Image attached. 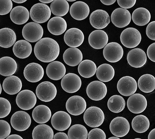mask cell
Wrapping results in <instances>:
<instances>
[{"instance_id":"1","label":"cell","mask_w":155,"mask_h":139,"mask_svg":"<svg viewBox=\"0 0 155 139\" xmlns=\"http://www.w3.org/2000/svg\"><path fill=\"white\" fill-rule=\"evenodd\" d=\"M34 54L36 58L44 63L55 61L60 53V47L56 40L49 37L41 38L34 47Z\"/></svg>"},{"instance_id":"2","label":"cell","mask_w":155,"mask_h":139,"mask_svg":"<svg viewBox=\"0 0 155 139\" xmlns=\"http://www.w3.org/2000/svg\"><path fill=\"white\" fill-rule=\"evenodd\" d=\"M105 119L104 112L98 107L88 108L84 111V120L86 125L92 128H96L102 125Z\"/></svg>"},{"instance_id":"3","label":"cell","mask_w":155,"mask_h":139,"mask_svg":"<svg viewBox=\"0 0 155 139\" xmlns=\"http://www.w3.org/2000/svg\"><path fill=\"white\" fill-rule=\"evenodd\" d=\"M120 41L122 45L128 48H135L139 46L141 41V35L138 30L128 27L120 34Z\"/></svg>"},{"instance_id":"4","label":"cell","mask_w":155,"mask_h":139,"mask_svg":"<svg viewBox=\"0 0 155 139\" xmlns=\"http://www.w3.org/2000/svg\"><path fill=\"white\" fill-rule=\"evenodd\" d=\"M51 14L50 8L45 3H36L30 10L31 19L36 23H45L50 19Z\"/></svg>"},{"instance_id":"5","label":"cell","mask_w":155,"mask_h":139,"mask_svg":"<svg viewBox=\"0 0 155 139\" xmlns=\"http://www.w3.org/2000/svg\"><path fill=\"white\" fill-rule=\"evenodd\" d=\"M44 31L42 27L38 23L31 22L24 26L22 34L25 40L30 42H36L41 39Z\"/></svg>"},{"instance_id":"6","label":"cell","mask_w":155,"mask_h":139,"mask_svg":"<svg viewBox=\"0 0 155 139\" xmlns=\"http://www.w3.org/2000/svg\"><path fill=\"white\" fill-rule=\"evenodd\" d=\"M36 95L39 100L49 102L53 100L57 94V89L52 83L43 82L38 84L36 90Z\"/></svg>"},{"instance_id":"7","label":"cell","mask_w":155,"mask_h":139,"mask_svg":"<svg viewBox=\"0 0 155 139\" xmlns=\"http://www.w3.org/2000/svg\"><path fill=\"white\" fill-rule=\"evenodd\" d=\"M16 102L21 109L29 110L36 105L37 97L33 91L25 89L19 92L16 99Z\"/></svg>"},{"instance_id":"8","label":"cell","mask_w":155,"mask_h":139,"mask_svg":"<svg viewBox=\"0 0 155 139\" xmlns=\"http://www.w3.org/2000/svg\"><path fill=\"white\" fill-rule=\"evenodd\" d=\"M107 93L106 85L103 82L95 80L89 84L86 88L88 97L94 101H100L105 98Z\"/></svg>"},{"instance_id":"9","label":"cell","mask_w":155,"mask_h":139,"mask_svg":"<svg viewBox=\"0 0 155 139\" xmlns=\"http://www.w3.org/2000/svg\"><path fill=\"white\" fill-rule=\"evenodd\" d=\"M31 119L27 112L19 111L13 114L11 124L13 129L19 131L26 130L31 126Z\"/></svg>"},{"instance_id":"10","label":"cell","mask_w":155,"mask_h":139,"mask_svg":"<svg viewBox=\"0 0 155 139\" xmlns=\"http://www.w3.org/2000/svg\"><path fill=\"white\" fill-rule=\"evenodd\" d=\"M122 47L116 42L107 44L103 50L104 57L106 61L110 63H116L121 60L124 56Z\"/></svg>"},{"instance_id":"11","label":"cell","mask_w":155,"mask_h":139,"mask_svg":"<svg viewBox=\"0 0 155 139\" xmlns=\"http://www.w3.org/2000/svg\"><path fill=\"white\" fill-rule=\"evenodd\" d=\"M110 130L114 136L119 138L124 137L130 131V125L127 119L117 117L110 122Z\"/></svg>"},{"instance_id":"12","label":"cell","mask_w":155,"mask_h":139,"mask_svg":"<svg viewBox=\"0 0 155 139\" xmlns=\"http://www.w3.org/2000/svg\"><path fill=\"white\" fill-rule=\"evenodd\" d=\"M61 85L64 91L69 93H74L81 88L82 80L77 74L69 73L62 78Z\"/></svg>"},{"instance_id":"13","label":"cell","mask_w":155,"mask_h":139,"mask_svg":"<svg viewBox=\"0 0 155 139\" xmlns=\"http://www.w3.org/2000/svg\"><path fill=\"white\" fill-rule=\"evenodd\" d=\"M66 107L69 114L78 116L83 114L86 110V101L81 96H72L67 100Z\"/></svg>"},{"instance_id":"14","label":"cell","mask_w":155,"mask_h":139,"mask_svg":"<svg viewBox=\"0 0 155 139\" xmlns=\"http://www.w3.org/2000/svg\"><path fill=\"white\" fill-rule=\"evenodd\" d=\"M127 107L130 111L138 114L142 113L147 107V100L143 95L133 94L127 100Z\"/></svg>"},{"instance_id":"15","label":"cell","mask_w":155,"mask_h":139,"mask_svg":"<svg viewBox=\"0 0 155 139\" xmlns=\"http://www.w3.org/2000/svg\"><path fill=\"white\" fill-rule=\"evenodd\" d=\"M138 84L136 80L130 76L123 77L119 79L117 83L118 91L122 96H130L135 93Z\"/></svg>"},{"instance_id":"16","label":"cell","mask_w":155,"mask_h":139,"mask_svg":"<svg viewBox=\"0 0 155 139\" xmlns=\"http://www.w3.org/2000/svg\"><path fill=\"white\" fill-rule=\"evenodd\" d=\"M23 74L28 81L36 83L42 79L44 75V71L41 65L38 63H32L25 67Z\"/></svg>"},{"instance_id":"17","label":"cell","mask_w":155,"mask_h":139,"mask_svg":"<svg viewBox=\"0 0 155 139\" xmlns=\"http://www.w3.org/2000/svg\"><path fill=\"white\" fill-rule=\"evenodd\" d=\"M72 123L71 116L64 111L56 112L51 118V124L54 128L59 131H64L69 128Z\"/></svg>"},{"instance_id":"18","label":"cell","mask_w":155,"mask_h":139,"mask_svg":"<svg viewBox=\"0 0 155 139\" xmlns=\"http://www.w3.org/2000/svg\"><path fill=\"white\" fill-rule=\"evenodd\" d=\"M90 22L92 26L98 30L105 28L110 23V19L107 11L97 10L93 11L90 16Z\"/></svg>"},{"instance_id":"19","label":"cell","mask_w":155,"mask_h":139,"mask_svg":"<svg viewBox=\"0 0 155 139\" xmlns=\"http://www.w3.org/2000/svg\"><path fill=\"white\" fill-rule=\"evenodd\" d=\"M131 20V14L127 9L117 8L111 14L112 23L117 27L123 28L127 27L130 23Z\"/></svg>"},{"instance_id":"20","label":"cell","mask_w":155,"mask_h":139,"mask_svg":"<svg viewBox=\"0 0 155 139\" xmlns=\"http://www.w3.org/2000/svg\"><path fill=\"white\" fill-rule=\"evenodd\" d=\"M83 32L78 28H71L68 30L64 35V41L70 47H78L81 46L84 41Z\"/></svg>"},{"instance_id":"21","label":"cell","mask_w":155,"mask_h":139,"mask_svg":"<svg viewBox=\"0 0 155 139\" xmlns=\"http://www.w3.org/2000/svg\"><path fill=\"white\" fill-rule=\"evenodd\" d=\"M128 63L135 68H139L144 66L147 61L146 53L142 49L134 48L130 50L127 57Z\"/></svg>"},{"instance_id":"22","label":"cell","mask_w":155,"mask_h":139,"mask_svg":"<svg viewBox=\"0 0 155 139\" xmlns=\"http://www.w3.org/2000/svg\"><path fill=\"white\" fill-rule=\"evenodd\" d=\"M108 41L109 37L107 33L102 30H95L89 36V43L95 49H103L108 44Z\"/></svg>"},{"instance_id":"23","label":"cell","mask_w":155,"mask_h":139,"mask_svg":"<svg viewBox=\"0 0 155 139\" xmlns=\"http://www.w3.org/2000/svg\"><path fill=\"white\" fill-rule=\"evenodd\" d=\"M66 73V67L59 61L51 62L46 68V73L48 77L54 80H60L65 75Z\"/></svg>"},{"instance_id":"24","label":"cell","mask_w":155,"mask_h":139,"mask_svg":"<svg viewBox=\"0 0 155 139\" xmlns=\"http://www.w3.org/2000/svg\"><path fill=\"white\" fill-rule=\"evenodd\" d=\"M89 13V7L84 2H75L70 7V15L73 18L77 21L85 20L88 16Z\"/></svg>"},{"instance_id":"25","label":"cell","mask_w":155,"mask_h":139,"mask_svg":"<svg viewBox=\"0 0 155 139\" xmlns=\"http://www.w3.org/2000/svg\"><path fill=\"white\" fill-rule=\"evenodd\" d=\"M22 87V82L21 79L16 76H8L2 83L3 90L6 93L11 95L18 93Z\"/></svg>"},{"instance_id":"26","label":"cell","mask_w":155,"mask_h":139,"mask_svg":"<svg viewBox=\"0 0 155 139\" xmlns=\"http://www.w3.org/2000/svg\"><path fill=\"white\" fill-rule=\"evenodd\" d=\"M64 63L70 66H76L82 62L83 56L82 52L77 47H70L64 51L63 54Z\"/></svg>"},{"instance_id":"27","label":"cell","mask_w":155,"mask_h":139,"mask_svg":"<svg viewBox=\"0 0 155 139\" xmlns=\"http://www.w3.org/2000/svg\"><path fill=\"white\" fill-rule=\"evenodd\" d=\"M48 29L51 34L59 36L63 34L67 29L66 21L61 17H54L48 23Z\"/></svg>"},{"instance_id":"28","label":"cell","mask_w":155,"mask_h":139,"mask_svg":"<svg viewBox=\"0 0 155 139\" xmlns=\"http://www.w3.org/2000/svg\"><path fill=\"white\" fill-rule=\"evenodd\" d=\"M30 18V12L26 8L22 6H18L12 10L10 18L13 23L22 25L26 23Z\"/></svg>"},{"instance_id":"29","label":"cell","mask_w":155,"mask_h":139,"mask_svg":"<svg viewBox=\"0 0 155 139\" xmlns=\"http://www.w3.org/2000/svg\"><path fill=\"white\" fill-rule=\"evenodd\" d=\"M32 51L31 45L27 40H19L15 43L13 46V53L20 59H25L30 57Z\"/></svg>"},{"instance_id":"30","label":"cell","mask_w":155,"mask_h":139,"mask_svg":"<svg viewBox=\"0 0 155 139\" xmlns=\"http://www.w3.org/2000/svg\"><path fill=\"white\" fill-rule=\"evenodd\" d=\"M17 64L11 57H5L0 59V74L3 76H12L16 72Z\"/></svg>"},{"instance_id":"31","label":"cell","mask_w":155,"mask_h":139,"mask_svg":"<svg viewBox=\"0 0 155 139\" xmlns=\"http://www.w3.org/2000/svg\"><path fill=\"white\" fill-rule=\"evenodd\" d=\"M32 118L36 123L45 124L51 118V111L46 105H38L32 111Z\"/></svg>"},{"instance_id":"32","label":"cell","mask_w":155,"mask_h":139,"mask_svg":"<svg viewBox=\"0 0 155 139\" xmlns=\"http://www.w3.org/2000/svg\"><path fill=\"white\" fill-rule=\"evenodd\" d=\"M16 41V35L13 30L8 27L0 30V47L3 48H10Z\"/></svg>"},{"instance_id":"33","label":"cell","mask_w":155,"mask_h":139,"mask_svg":"<svg viewBox=\"0 0 155 139\" xmlns=\"http://www.w3.org/2000/svg\"><path fill=\"white\" fill-rule=\"evenodd\" d=\"M132 19L136 25L144 26L150 22L151 20L150 13L146 8H137L132 13Z\"/></svg>"},{"instance_id":"34","label":"cell","mask_w":155,"mask_h":139,"mask_svg":"<svg viewBox=\"0 0 155 139\" xmlns=\"http://www.w3.org/2000/svg\"><path fill=\"white\" fill-rule=\"evenodd\" d=\"M96 76L101 82H107L112 80L115 75V71L113 67L108 63H104L97 68Z\"/></svg>"},{"instance_id":"35","label":"cell","mask_w":155,"mask_h":139,"mask_svg":"<svg viewBox=\"0 0 155 139\" xmlns=\"http://www.w3.org/2000/svg\"><path fill=\"white\" fill-rule=\"evenodd\" d=\"M97 67L93 61L90 60L82 61L79 64L78 71L83 77L90 78L96 73Z\"/></svg>"},{"instance_id":"36","label":"cell","mask_w":155,"mask_h":139,"mask_svg":"<svg viewBox=\"0 0 155 139\" xmlns=\"http://www.w3.org/2000/svg\"><path fill=\"white\" fill-rule=\"evenodd\" d=\"M137 84L143 92H152L155 89V77L150 74H144L139 78Z\"/></svg>"},{"instance_id":"37","label":"cell","mask_w":155,"mask_h":139,"mask_svg":"<svg viewBox=\"0 0 155 139\" xmlns=\"http://www.w3.org/2000/svg\"><path fill=\"white\" fill-rule=\"evenodd\" d=\"M53 136L54 131L51 127L45 124L37 125L32 131L33 139H52Z\"/></svg>"},{"instance_id":"38","label":"cell","mask_w":155,"mask_h":139,"mask_svg":"<svg viewBox=\"0 0 155 139\" xmlns=\"http://www.w3.org/2000/svg\"><path fill=\"white\" fill-rule=\"evenodd\" d=\"M52 13L58 17L66 15L69 10V3L66 0H54L50 5Z\"/></svg>"},{"instance_id":"39","label":"cell","mask_w":155,"mask_h":139,"mask_svg":"<svg viewBox=\"0 0 155 139\" xmlns=\"http://www.w3.org/2000/svg\"><path fill=\"white\" fill-rule=\"evenodd\" d=\"M132 127L136 133H145L149 129L150 122L149 119L144 115H137L132 120Z\"/></svg>"},{"instance_id":"40","label":"cell","mask_w":155,"mask_h":139,"mask_svg":"<svg viewBox=\"0 0 155 139\" xmlns=\"http://www.w3.org/2000/svg\"><path fill=\"white\" fill-rule=\"evenodd\" d=\"M126 103L123 97L115 95L110 98L107 103L108 108L114 113H119L124 110Z\"/></svg>"},{"instance_id":"41","label":"cell","mask_w":155,"mask_h":139,"mask_svg":"<svg viewBox=\"0 0 155 139\" xmlns=\"http://www.w3.org/2000/svg\"><path fill=\"white\" fill-rule=\"evenodd\" d=\"M88 131L86 127L80 124L72 125L68 131L69 139H86Z\"/></svg>"},{"instance_id":"42","label":"cell","mask_w":155,"mask_h":139,"mask_svg":"<svg viewBox=\"0 0 155 139\" xmlns=\"http://www.w3.org/2000/svg\"><path fill=\"white\" fill-rule=\"evenodd\" d=\"M11 109V105L8 100L5 98H0V118L8 116Z\"/></svg>"},{"instance_id":"43","label":"cell","mask_w":155,"mask_h":139,"mask_svg":"<svg viewBox=\"0 0 155 139\" xmlns=\"http://www.w3.org/2000/svg\"><path fill=\"white\" fill-rule=\"evenodd\" d=\"M11 132V126L8 122L0 120V139H6Z\"/></svg>"},{"instance_id":"44","label":"cell","mask_w":155,"mask_h":139,"mask_svg":"<svg viewBox=\"0 0 155 139\" xmlns=\"http://www.w3.org/2000/svg\"><path fill=\"white\" fill-rule=\"evenodd\" d=\"M12 4V0H0V15H5L11 12Z\"/></svg>"},{"instance_id":"45","label":"cell","mask_w":155,"mask_h":139,"mask_svg":"<svg viewBox=\"0 0 155 139\" xmlns=\"http://www.w3.org/2000/svg\"><path fill=\"white\" fill-rule=\"evenodd\" d=\"M88 139H106V136L104 131L101 129H93L88 133Z\"/></svg>"},{"instance_id":"46","label":"cell","mask_w":155,"mask_h":139,"mask_svg":"<svg viewBox=\"0 0 155 139\" xmlns=\"http://www.w3.org/2000/svg\"><path fill=\"white\" fill-rule=\"evenodd\" d=\"M119 5L124 9L132 8L136 3V0H117Z\"/></svg>"},{"instance_id":"47","label":"cell","mask_w":155,"mask_h":139,"mask_svg":"<svg viewBox=\"0 0 155 139\" xmlns=\"http://www.w3.org/2000/svg\"><path fill=\"white\" fill-rule=\"evenodd\" d=\"M155 21L151 22L147 25L146 34L147 37L152 40H155Z\"/></svg>"},{"instance_id":"48","label":"cell","mask_w":155,"mask_h":139,"mask_svg":"<svg viewBox=\"0 0 155 139\" xmlns=\"http://www.w3.org/2000/svg\"><path fill=\"white\" fill-rule=\"evenodd\" d=\"M155 43L151 44L147 49V56L149 59L153 62H155Z\"/></svg>"},{"instance_id":"49","label":"cell","mask_w":155,"mask_h":139,"mask_svg":"<svg viewBox=\"0 0 155 139\" xmlns=\"http://www.w3.org/2000/svg\"><path fill=\"white\" fill-rule=\"evenodd\" d=\"M54 139H68V136L66 133L63 132H59L55 134L53 136V138Z\"/></svg>"},{"instance_id":"50","label":"cell","mask_w":155,"mask_h":139,"mask_svg":"<svg viewBox=\"0 0 155 139\" xmlns=\"http://www.w3.org/2000/svg\"><path fill=\"white\" fill-rule=\"evenodd\" d=\"M103 4L106 5H113L116 1V0H100Z\"/></svg>"},{"instance_id":"51","label":"cell","mask_w":155,"mask_h":139,"mask_svg":"<svg viewBox=\"0 0 155 139\" xmlns=\"http://www.w3.org/2000/svg\"><path fill=\"white\" fill-rule=\"evenodd\" d=\"M7 139H23L21 136L17 134L9 135L8 137H7Z\"/></svg>"},{"instance_id":"52","label":"cell","mask_w":155,"mask_h":139,"mask_svg":"<svg viewBox=\"0 0 155 139\" xmlns=\"http://www.w3.org/2000/svg\"><path fill=\"white\" fill-rule=\"evenodd\" d=\"M148 139H155V129H153L150 132L149 134V136H148Z\"/></svg>"},{"instance_id":"53","label":"cell","mask_w":155,"mask_h":139,"mask_svg":"<svg viewBox=\"0 0 155 139\" xmlns=\"http://www.w3.org/2000/svg\"><path fill=\"white\" fill-rule=\"evenodd\" d=\"M12 1L17 3H23L26 2L27 0H12Z\"/></svg>"},{"instance_id":"54","label":"cell","mask_w":155,"mask_h":139,"mask_svg":"<svg viewBox=\"0 0 155 139\" xmlns=\"http://www.w3.org/2000/svg\"><path fill=\"white\" fill-rule=\"evenodd\" d=\"M39 1L43 3H49L52 2L54 0H38Z\"/></svg>"},{"instance_id":"55","label":"cell","mask_w":155,"mask_h":139,"mask_svg":"<svg viewBox=\"0 0 155 139\" xmlns=\"http://www.w3.org/2000/svg\"><path fill=\"white\" fill-rule=\"evenodd\" d=\"M109 139H119L120 138L119 137H116V136H114V137H111L109 138Z\"/></svg>"},{"instance_id":"56","label":"cell","mask_w":155,"mask_h":139,"mask_svg":"<svg viewBox=\"0 0 155 139\" xmlns=\"http://www.w3.org/2000/svg\"><path fill=\"white\" fill-rule=\"evenodd\" d=\"M2 91V87L1 84L0 83V95L1 94Z\"/></svg>"},{"instance_id":"57","label":"cell","mask_w":155,"mask_h":139,"mask_svg":"<svg viewBox=\"0 0 155 139\" xmlns=\"http://www.w3.org/2000/svg\"><path fill=\"white\" fill-rule=\"evenodd\" d=\"M66 1L68 2H74L75 1H77V0H66Z\"/></svg>"}]
</instances>
